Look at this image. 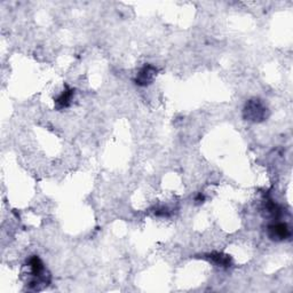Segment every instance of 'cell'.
<instances>
[{
    "label": "cell",
    "mask_w": 293,
    "mask_h": 293,
    "mask_svg": "<svg viewBox=\"0 0 293 293\" xmlns=\"http://www.w3.org/2000/svg\"><path fill=\"white\" fill-rule=\"evenodd\" d=\"M269 110L264 101L258 97H253L247 101L243 109V117L245 120L252 121V123H261L268 118Z\"/></svg>",
    "instance_id": "obj_1"
},
{
    "label": "cell",
    "mask_w": 293,
    "mask_h": 293,
    "mask_svg": "<svg viewBox=\"0 0 293 293\" xmlns=\"http://www.w3.org/2000/svg\"><path fill=\"white\" fill-rule=\"evenodd\" d=\"M28 268L31 274V281L29 283L31 286L37 287L40 284L47 285L51 282V276H49V274H46V269H45V266L39 256H31L28 261Z\"/></svg>",
    "instance_id": "obj_2"
},
{
    "label": "cell",
    "mask_w": 293,
    "mask_h": 293,
    "mask_svg": "<svg viewBox=\"0 0 293 293\" xmlns=\"http://www.w3.org/2000/svg\"><path fill=\"white\" fill-rule=\"evenodd\" d=\"M157 71H158L157 68L152 64H146L142 67L137 74V77H135V84L141 87H146L148 85L152 84L157 76Z\"/></svg>",
    "instance_id": "obj_3"
},
{
    "label": "cell",
    "mask_w": 293,
    "mask_h": 293,
    "mask_svg": "<svg viewBox=\"0 0 293 293\" xmlns=\"http://www.w3.org/2000/svg\"><path fill=\"white\" fill-rule=\"evenodd\" d=\"M267 235L272 241L282 242L290 237L291 232L286 223L276 222V223L269 224L267 228Z\"/></svg>",
    "instance_id": "obj_4"
},
{
    "label": "cell",
    "mask_w": 293,
    "mask_h": 293,
    "mask_svg": "<svg viewBox=\"0 0 293 293\" xmlns=\"http://www.w3.org/2000/svg\"><path fill=\"white\" fill-rule=\"evenodd\" d=\"M74 92H75L74 89L67 86L64 91H63L55 100L56 109L62 110V109H66V108L69 107L71 105L72 97H74Z\"/></svg>",
    "instance_id": "obj_5"
},
{
    "label": "cell",
    "mask_w": 293,
    "mask_h": 293,
    "mask_svg": "<svg viewBox=\"0 0 293 293\" xmlns=\"http://www.w3.org/2000/svg\"><path fill=\"white\" fill-rule=\"evenodd\" d=\"M206 259H209L211 263H213L214 265L219 266V267H223V268L231 267L232 264H233L231 255L223 254V253H218V252H214V253L207 254Z\"/></svg>",
    "instance_id": "obj_6"
},
{
    "label": "cell",
    "mask_w": 293,
    "mask_h": 293,
    "mask_svg": "<svg viewBox=\"0 0 293 293\" xmlns=\"http://www.w3.org/2000/svg\"><path fill=\"white\" fill-rule=\"evenodd\" d=\"M265 210L267 211V213L270 216H273V218H278V216H281L282 214L281 207H279L276 203H274L273 201H268L267 203H266Z\"/></svg>",
    "instance_id": "obj_7"
},
{
    "label": "cell",
    "mask_w": 293,
    "mask_h": 293,
    "mask_svg": "<svg viewBox=\"0 0 293 293\" xmlns=\"http://www.w3.org/2000/svg\"><path fill=\"white\" fill-rule=\"evenodd\" d=\"M197 203H203L204 202V196L202 195V193H200V195H198L197 197H196V200H195Z\"/></svg>",
    "instance_id": "obj_8"
}]
</instances>
